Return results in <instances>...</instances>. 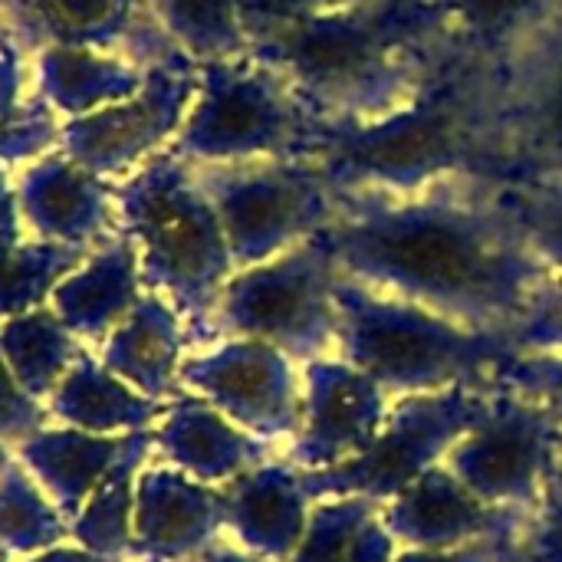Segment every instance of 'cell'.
Masks as SVG:
<instances>
[{
    "mask_svg": "<svg viewBox=\"0 0 562 562\" xmlns=\"http://www.w3.org/2000/svg\"><path fill=\"white\" fill-rule=\"evenodd\" d=\"M59 142V125L53 122V109L36 102L23 109L13 122L0 125V165L26 161L49 151Z\"/></svg>",
    "mask_w": 562,
    "mask_h": 562,
    "instance_id": "obj_33",
    "label": "cell"
},
{
    "mask_svg": "<svg viewBox=\"0 0 562 562\" xmlns=\"http://www.w3.org/2000/svg\"><path fill=\"white\" fill-rule=\"evenodd\" d=\"M36 82L53 112L79 119L135 95L145 82V66L115 53L46 46L36 59Z\"/></svg>",
    "mask_w": 562,
    "mask_h": 562,
    "instance_id": "obj_22",
    "label": "cell"
},
{
    "mask_svg": "<svg viewBox=\"0 0 562 562\" xmlns=\"http://www.w3.org/2000/svg\"><path fill=\"white\" fill-rule=\"evenodd\" d=\"M398 550H402V547L395 543V537L385 530V524H382L379 514H375V517L356 533L346 562H395Z\"/></svg>",
    "mask_w": 562,
    "mask_h": 562,
    "instance_id": "obj_36",
    "label": "cell"
},
{
    "mask_svg": "<svg viewBox=\"0 0 562 562\" xmlns=\"http://www.w3.org/2000/svg\"><path fill=\"white\" fill-rule=\"evenodd\" d=\"M198 95V76L175 59L145 66V82L135 95L112 102L99 112L66 119L59 125L63 151L99 178L128 175L148 161L171 135L181 132L191 102Z\"/></svg>",
    "mask_w": 562,
    "mask_h": 562,
    "instance_id": "obj_12",
    "label": "cell"
},
{
    "mask_svg": "<svg viewBox=\"0 0 562 562\" xmlns=\"http://www.w3.org/2000/svg\"><path fill=\"white\" fill-rule=\"evenodd\" d=\"M10 43H13V40H10V26H7V16L0 13V49L10 46Z\"/></svg>",
    "mask_w": 562,
    "mask_h": 562,
    "instance_id": "obj_40",
    "label": "cell"
},
{
    "mask_svg": "<svg viewBox=\"0 0 562 562\" xmlns=\"http://www.w3.org/2000/svg\"><path fill=\"white\" fill-rule=\"evenodd\" d=\"M240 3V20L247 30V40H260L270 33H280L293 23H303L316 13L356 3V0H237Z\"/></svg>",
    "mask_w": 562,
    "mask_h": 562,
    "instance_id": "obj_34",
    "label": "cell"
},
{
    "mask_svg": "<svg viewBox=\"0 0 562 562\" xmlns=\"http://www.w3.org/2000/svg\"><path fill=\"white\" fill-rule=\"evenodd\" d=\"M562 448V428L537 402L491 385L484 422L464 435L445 468L487 507L533 514Z\"/></svg>",
    "mask_w": 562,
    "mask_h": 562,
    "instance_id": "obj_10",
    "label": "cell"
},
{
    "mask_svg": "<svg viewBox=\"0 0 562 562\" xmlns=\"http://www.w3.org/2000/svg\"><path fill=\"white\" fill-rule=\"evenodd\" d=\"M491 408V389L458 385L435 395L392 398L389 418L372 448L329 471H300L313 504L366 497L385 507L422 474L445 464L451 448L471 435Z\"/></svg>",
    "mask_w": 562,
    "mask_h": 562,
    "instance_id": "obj_7",
    "label": "cell"
},
{
    "mask_svg": "<svg viewBox=\"0 0 562 562\" xmlns=\"http://www.w3.org/2000/svg\"><path fill=\"white\" fill-rule=\"evenodd\" d=\"M151 438L171 468L211 487H224L240 474L283 458V448L247 435L211 402L191 392L165 412Z\"/></svg>",
    "mask_w": 562,
    "mask_h": 562,
    "instance_id": "obj_16",
    "label": "cell"
},
{
    "mask_svg": "<svg viewBox=\"0 0 562 562\" xmlns=\"http://www.w3.org/2000/svg\"><path fill=\"white\" fill-rule=\"evenodd\" d=\"M20 247V198L0 165V263Z\"/></svg>",
    "mask_w": 562,
    "mask_h": 562,
    "instance_id": "obj_38",
    "label": "cell"
},
{
    "mask_svg": "<svg viewBox=\"0 0 562 562\" xmlns=\"http://www.w3.org/2000/svg\"><path fill=\"white\" fill-rule=\"evenodd\" d=\"M530 128H533V151L550 165L562 168V53L540 79V89L533 95Z\"/></svg>",
    "mask_w": 562,
    "mask_h": 562,
    "instance_id": "obj_32",
    "label": "cell"
},
{
    "mask_svg": "<svg viewBox=\"0 0 562 562\" xmlns=\"http://www.w3.org/2000/svg\"><path fill=\"white\" fill-rule=\"evenodd\" d=\"M339 270L477 333H510L547 267L501 204L359 198L323 231Z\"/></svg>",
    "mask_w": 562,
    "mask_h": 562,
    "instance_id": "obj_1",
    "label": "cell"
},
{
    "mask_svg": "<svg viewBox=\"0 0 562 562\" xmlns=\"http://www.w3.org/2000/svg\"><path fill=\"white\" fill-rule=\"evenodd\" d=\"M227 234L237 270L267 263L313 240L339 217V191L323 168L273 161L263 168H224L201 178Z\"/></svg>",
    "mask_w": 562,
    "mask_h": 562,
    "instance_id": "obj_9",
    "label": "cell"
},
{
    "mask_svg": "<svg viewBox=\"0 0 562 562\" xmlns=\"http://www.w3.org/2000/svg\"><path fill=\"white\" fill-rule=\"evenodd\" d=\"M181 385L277 448L303 431V366L270 342L224 339L184 356Z\"/></svg>",
    "mask_w": 562,
    "mask_h": 562,
    "instance_id": "obj_11",
    "label": "cell"
},
{
    "mask_svg": "<svg viewBox=\"0 0 562 562\" xmlns=\"http://www.w3.org/2000/svg\"><path fill=\"white\" fill-rule=\"evenodd\" d=\"M59 412L72 418L76 425L99 431V435H109V431L135 435V431H148V425L165 415V405L155 398H145L128 382H122L109 369H99L95 362L86 359L66 379L63 395H59Z\"/></svg>",
    "mask_w": 562,
    "mask_h": 562,
    "instance_id": "obj_23",
    "label": "cell"
},
{
    "mask_svg": "<svg viewBox=\"0 0 562 562\" xmlns=\"http://www.w3.org/2000/svg\"><path fill=\"white\" fill-rule=\"evenodd\" d=\"M382 507L366 497L319 501L313 504L310 527L290 562H346L356 533L379 514Z\"/></svg>",
    "mask_w": 562,
    "mask_h": 562,
    "instance_id": "obj_26",
    "label": "cell"
},
{
    "mask_svg": "<svg viewBox=\"0 0 562 562\" xmlns=\"http://www.w3.org/2000/svg\"><path fill=\"white\" fill-rule=\"evenodd\" d=\"M16 198L26 221L56 244L86 250L112 227L115 188L72 161L66 151H53L33 161L16 184Z\"/></svg>",
    "mask_w": 562,
    "mask_h": 562,
    "instance_id": "obj_17",
    "label": "cell"
},
{
    "mask_svg": "<svg viewBox=\"0 0 562 562\" xmlns=\"http://www.w3.org/2000/svg\"><path fill=\"white\" fill-rule=\"evenodd\" d=\"M438 23V0H356L254 40L250 56L310 105L366 122L408 95L412 46Z\"/></svg>",
    "mask_w": 562,
    "mask_h": 562,
    "instance_id": "obj_2",
    "label": "cell"
},
{
    "mask_svg": "<svg viewBox=\"0 0 562 562\" xmlns=\"http://www.w3.org/2000/svg\"><path fill=\"white\" fill-rule=\"evenodd\" d=\"M20 86H23V66L16 56V46H3L0 49V125L13 122L23 109H20Z\"/></svg>",
    "mask_w": 562,
    "mask_h": 562,
    "instance_id": "obj_37",
    "label": "cell"
},
{
    "mask_svg": "<svg viewBox=\"0 0 562 562\" xmlns=\"http://www.w3.org/2000/svg\"><path fill=\"white\" fill-rule=\"evenodd\" d=\"M339 263L323 234L293 250L237 270L214 310V342L260 339L296 366L339 356Z\"/></svg>",
    "mask_w": 562,
    "mask_h": 562,
    "instance_id": "obj_6",
    "label": "cell"
},
{
    "mask_svg": "<svg viewBox=\"0 0 562 562\" xmlns=\"http://www.w3.org/2000/svg\"><path fill=\"white\" fill-rule=\"evenodd\" d=\"M474 142L454 89H431L379 119L342 125L323 142V175L336 191L382 188L402 198L468 171Z\"/></svg>",
    "mask_w": 562,
    "mask_h": 562,
    "instance_id": "obj_5",
    "label": "cell"
},
{
    "mask_svg": "<svg viewBox=\"0 0 562 562\" xmlns=\"http://www.w3.org/2000/svg\"><path fill=\"white\" fill-rule=\"evenodd\" d=\"M392 398L346 359L303 366V431L286 445L283 461L296 471H329L372 448Z\"/></svg>",
    "mask_w": 562,
    "mask_h": 562,
    "instance_id": "obj_13",
    "label": "cell"
},
{
    "mask_svg": "<svg viewBox=\"0 0 562 562\" xmlns=\"http://www.w3.org/2000/svg\"><path fill=\"white\" fill-rule=\"evenodd\" d=\"M23 43L115 53L145 43V0H0Z\"/></svg>",
    "mask_w": 562,
    "mask_h": 562,
    "instance_id": "obj_19",
    "label": "cell"
},
{
    "mask_svg": "<svg viewBox=\"0 0 562 562\" xmlns=\"http://www.w3.org/2000/svg\"><path fill=\"white\" fill-rule=\"evenodd\" d=\"M510 562H562V448L543 484L537 510L527 517Z\"/></svg>",
    "mask_w": 562,
    "mask_h": 562,
    "instance_id": "obj_30",
    "label": "cell"
},
{
    "mask_svg": "<svg viewBox=\"0 0 562 562\" xmlns=\"http://www.w3.org/2000/svg\"><path fill=\"white\" fill-rule=\"evenodd\" d=\"M188 562H270L263 560V557H254V553H247L244 547H237V543H224V540H217L214 547H207L204 553H198L194 560Z\"/></svg>",
    "mask_w": 562,
    "mask_h": 562,
    "instance_id": "obj_39",
    "label": "cell"
},
{
    "mask_svg": "<svg viewBox=\"0 0 562 562\" xmlns=\"http://www.w3.org/2000/svg\"><path fill=\"white\" fill-rule=\"evenodd\" d=\"M547 270H562V188H547L507 207Z\"/></svg>",
    "mask_w": 562,
    "mask_h": 562,
    "instance_id": "obj_31",
    "label": "cell"
},
{
    "mask_svg": "<svg viewBox=\"0 0 562 562\" xmlns=\"http://www.w3.org/2000/svg\"><path fill=\"white\" fill-rule=\"evenodd\" d=\"M115 211L142 283L188 319V342L214 346V310L237 263L204 181L181 155H158L115 188Z\"/></svg>",
    "mask_w": 562,
    "mask_h": 562,
    "instance_id": "obj_3",
    "label": "cell"
},
{
    "mask_svg": "<svg viewBox=\"0 0 562 562\" xmlns=\"http://www.w3.org/2000/svg\"><path fill=\"white\" fill-rule=\"evenodd\" d=\"M507 339L514 352L562 356V270H547L540 277Z\"/></svg>",
    "mask_w": 562,
    "mask_h": 562,
    "instance_id": "obj_27",
    "label": "cell"
},
{
    "mask_svg": "<svg viewBox=\"0 0 562 562\" xmlns=\"http://www.w3.org/2000/svg\"><path fill=\"white\" fill-rule=\"evenodd\" d=\"M517 540H477L458 550H398L395 562H510Z\"/></svg>",
    "mask_w": 562,
    "mask_h": 562,
    "instance_id": "obj_35",
    "label": "cell"
},
{
    "mask_svg": "<svg viewBox=\"0 0 562 562\" xmlns=\"http://www.w3.org/2000/svg\"><path fill=\"white\" fill-rule=\"evenodd\" d=\"M227 533L224 487L201 484L178 468H148L135 481L128 557L188 562Z\"/></svg>",
    "mask_w": 562,
    "mask_h": 562,
    "instance_id": "obj_15",
    "label": "cell"
},
{
    "mask_svg": "<svg viewBox=\"0 0 562 562\" xmlns=\"http://www.w3.org/2000/svg\"><path fill=\"white\" fill-rule=\"evenodd\" d=\"M333 293L342 323L339 359L372 375L389 398L435 395L458 385L491 389L494 369L514 352L504 333L458 326L346 273H339Z\"/></svg>",
    "mask_w": 562,
    "mask_h": 562,
    "instance_id": "obj_4",
    "label": "cell"
},
{
    "mask_svg": "<svg viewBox=\"0 0 562 562\" xmlns=\"http://www.w3.org/2000/svg\"><path fill=\"white\" fill-rule=\"evenodd\" d=\"M547 0H438L445 20H454L481 43H501L530 23Z\"/></svg>",
    "mask_w": 562,
    "mask_h": 562,
    "instance_id": "obj_29",
    "label": "cell"
},
{
    "mask_svg": "<svg viewBox=\"0 0 562 562\" xmlns=\"http://www.w3.org/2000/svg\"><path fill=\"white\" fill-rule=\"evenodd\" d=\"M158 26L198 63L237 59L250 49L237 0H148Z\"/></svg>",
    "mask_w": 562,
    "mask_h": 562,
    "instance_id": "obj_24",
    "label": "cell"
},
{
    "mask_svg": "<svg viewBox=\"0 0 562 562\" xmlns=\"http://www.w3.org/2000/svg\"><path fill=\"white\" fill-rule=\"evenodd\" d=\"M142 300V263L135 244L119 234L105 240L79 270L56 283V310L63 326L82 336L115 333Z\"/></svg>",
    "mask_w": 562,
    "mask_h": 562,
    "instance_id": "obj_21",
    "label": "cell"
},
{
    "mask_svg": "<svg viewBox=\"0 0 562 562\" xmlns=\"http://www.w3.org/2000/svg\"><path fill=\"white\" fill-rule=\"evenodd\" d=\"M181 323L184 319L165 296H142L138 306L125 316V323L109 336L105 369L145 398L178 402L184 395L181 349L188 342V329Z\"/></svg>",
    "mask_w": 562,
    "mask_h": 562,
    "instance_id": "obj_20",
    "label": "cell"
},
{
    "mask_svg": "<svg viewBox=\"0 0 562 562\" xmlns=\"http://www.w3.org/2000/svg\"><path fill=\"white\" fill-rule=\"evenodd\" d=\"M224 504L231 540L270 562H290L313 514L300 471L286 461H270L224 484Z\"/></svg>",
    "mask_w": 562,
    "mask_h": 562,
    "instance_id": "obj_18",
    "label": "cell"
},
{
    "mask_svg": "<svg viewBox=\"0 0 562 562\" xmlns=\"http://www.w3.org/2000/svg\"><path fill=\"white\" fill-rule=\"evenodd\" d=\"M86 260L82 247L40 240L20 244L0 263V313H16L33 306L53 283H63Z\"/></svg>",
    "mask_w": 562,
    "mask_h": 562,
    "instance_id": "obj_25",
    "label": "cell"
},
{
    "mask_svg": "<svg viewBox=\"0 0 562 562\" xmlns=\"http://www.w3.org/2000/svg\"><path fill=\"white\" fill-rule=\"evenodd\" d=\"M402 550H458L477 540H517L527 514L487 507L445 464L422 474L379 510Z\"/></svg>",
    "mask_w": 562,
    "mask_h": 562,
    "instance_id": "obj_14",
    "label": "cell"
},
{
    "mask_svg": "<svg viewBox=\"0 0 562 562\" xmlns=\"http://www.w3.org/2000/svg\"><path fill=\"white\" fill-rule=\"evenodd\" d=\"M494 385L510 389V392L537 402L562 428V356L510 352L494 369Z\"/></svg>",
    "mask_w": 562,
    "mask_h": 562,
    "instance_id": "obj_28",
    "label": "cell"
},
{
    "mask_svg": "<svg viewBox=\"0 0 562 562\" xmlns=\"http://www.w3.org/2000/svg\"><path fill=\"white\" fill-rule=\"evenodd\" d=\"M306 148L303 112L270 66L254 56L250 63H201L198 95L178 132L175 155L207 165H244Z\"/></svg>",
    "mask_w": 562,
    "mask_h": 562,
    "instance_id": "obj_8",
    "label": "cell"
}]
</instances>
